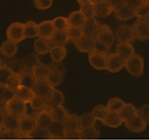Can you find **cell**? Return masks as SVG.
<instances>
[{
    "label": "cell",
    "mask_w": 149,
    "mask_h": 140,
    "mask_svg": "<svg viewBox=\"0 0 149 140\" xmlns=\"http://www.w3.org/2000/svg\"><path fill=\"white\" fill-rule=\"evenodd\" d=\"M66 36H68V41H72L74 43L77 40H79L83 36V31H82L81 28L70 27L66 30Z\"/></svg>",
    "instance_id": "cell-45"
},
{
    "label": "cell",
    "mask_w": 149,
    "mask_h": 140,
    "mask_svg": "<svg viewBox=\"0 0 149 140\" xmlns=\"http://www.w3.org/2000/svg\"><path fill=\"white\" fill-rule=\"evenodd\" d=\"M6 37L7 40L19 43L24 39H26L25 33H24V24L22 23H13L8 26L6 30Z\"/></svg>",
    "instance_id": "cell-7"
},
{
    "label": "cell",
    "mask_w": 149,
    "mask_h": 140,
    "mask_svg": "<svg viewBox=\"0 0 149 140\" xmlns=\"http://www.w3.org/2000/svg\"><path fill=\"white\" fill-rule=\"evenodd\" d=\"M22 62H23L24 64V69L33 71V69L35 68V66L38 62H40V60L36 54H28L26 57L23 58Z\"/></svg>",
    "instance_id": "cell-44"
},
{
    "label": "cell",
    "mask_w": 149,
    "mask_h": 140,
    "mask_svg": "<svg viewBox=\"0 0 149 140\" xmlns=\"http://www.w3.org/2000/svg\"><path fill=\"white\" fill-rule=\"evenodd\" d=\"M3 133H4V130H3V128H0V138H2Z\"/></svg>",
    "instance_id": "cell-55"
},
{
    "label": "cell",
    "mask_w": 149,
    "mask_h": 140,
    "mask_svg": "<svg viewBox=\"0 0 149 140\" xmlns=\"http://www.w3.org/2000/svg\"><path fill=\"white\" fill-rule=\"evenodd\" d=\"M24 33L26 38H35L38 37V24L33 21H29L24 24Z\"/></svg>",
    "instance_id": "cell-37"
},
{
    "label": "cell",
    "mask_w": 149,
    "mask_h": 140,
    "mask_svg": "<svg viewBox=\"0 0 149 140\" xmlns=\"http://www.w3.org/2000/svg\"><path fill=\"white\" fill-rule=\"evenodd\" d=\"M114 17L118 21H129V20H132L133 18H136L135 17V9L124 5L118 10L114 11Z\"/></svg>",
    "instance_id": "cell-26"
},
{
    "label": "cell",
    "mask_w": 149,
    "mask_h": 140,
    "mask_svg": "<svg viewBox=\"0 0 149 140\" xmlns=\"http://www.w3.org/2000/svg\"><path fill=\"white\" fill-rule=\"evenodd\" d=\"M65 131H76L80 130L79 124V116L77 115H68V117L65 119V121L62 123Z\"/></svg>",
    "instance_id": "cell-35"
},
{
    "label": "cell",
    "mask_w": 149,
    "mask_h": 140,
    "mask_svg": "<svg viewBox=\"0 0 149 140\" xmlns=\"http://www.w3.org/2000/svg\"><path fill=\"white\" fill-rule=\"evenodd\" d=\"M116 39L118 40L120 43L123 42H128V43H132L135 40V36L133 33L132 26L130 25H122L116 29Z\"/></svg>",
    "instance_id": "cell-9"
},
{
    "label": "cell",
    "mask_w": 149,
    "mask_h": 140,
    "mask_svg": "<svg viewBox=\"0 0 149 140\" xmlns=\"http://www.w3.org/2000/svg\"><path fill=\"white\" fill-rule=\"evenodd\" d=\"M35 120H36V126H37L38 130H41V131H47L49 129V127L52 125L53 121L51 119V116L50 113L46 109L39 113H35Z\"/></svg>",
    "instance_id": "cell-12"
},
{
    "label": "cell",
    "mask_w": 149,
    "mask_h": 140,
    "mask_svg": "<svg viewBox=\"0 0 149 140\" xmlns=\"http://www.w3.org/2000/svg\"><path fill=\"white\" fill-rule=\"evenodd\" d=\"M13 97H15V91L7 86L0 85V107H4L5 104Z\"/></svg>",
    "instance_id": "cell-30"
},
{
    "label": "cell",
    "mask_w": 149,
    "mask_h": 140,
    "mask_svg": "<svg viewBox=\"0 0 149 140\" xmlns=\"http://www.w3.org/2000/svg\"><path fill=\"white\" fill-rule=\"evenodd\" d=\"M99 24L96 21L95 18L92 19H87L85 25L82 27V31H83V35H88V36H94L97 32L98 28H99Z\"/></svg>",
    "instance_id": "cell-29"
},
{
    "label": "cell",
    "mask_w": 149,
    "mask_h": 140,
    "mask_svg": "<svg viewBox=\"0 0 149 140\" xmlns=\"http://www.w3.org/2000/svg\"><path fill=\"white\" fill-rule=\"evenodd\" d=\"M96 41L99 42L105 48H109L116 40V35L109 26L100 25L95 34Z\"/></svg>",
    "instance_id": "cell-2"
},
{
    "label": "cell",
    "mask_w": 149,
    "mask_h": 140,
    "mask_svg": "<svg viewBox=\"0 0 149 140\" xmlns=\"http://www.w3.org/2000/svg\"><path fill=\"white\" fill-rule=\"evenodd\" d=\"M94 11H95V18L104 19L111 15L113 10L110 8V6L104 0H102V1L94 2Z\"/></svg>",
    "instance_id": "cell-20"
},
{
    "label": "cell",
    "mask_w": 149,
    "mask_h": 140,
    "mask_svg": "<svg viewBox=\"0 0 149 140\" xmlns=\"http://www.w3.org/2000/svg\"><path fill=\"white\" fill-rule=\"evenodd\" d=\"M54 32H55V30H54L51 21H43L38 25V34H39L38 37L50 40L53 36Z\"/></svg>",
    "instance_id": "cell-19"
},
{
    "label": "cell",
    "mask_w": 149,
    "mask_h": 140,
    "mask_svg": "<svg viewBox=\"0 0 149 140\" xmlns=\"http://www.w3.org/2000/svg\"><path fill=\"white\" fill-rule=\"evenodd\" d=\"M19 86L28 87V88H31V89L34 88L36 83V79L33 75V71L24 69L19 74Z\"/></svg>",
    "instance_id": "cell-17"
},
{
    "label": "cell",
    "mask_w": 149,
    "mask_h": 140,
    "mask_svg": "<svg viewBox=\"0 0 149 140\" xmlns=\"http://www.w3.org/2000/svg\"><path fill=\"white\" fill-rule=\"evenodd\" d=\"M49 113H50V116H51L52 121L55 122V123H63L66 118L68 117V115H70V113H68V111H66L62 105L59 107L51 109V111H49Z\"/></svg>",
    "instance_id": "cell-31"
},
{
    "label": "cell",
    "mask_w": 149,
    "mask_h": 140,
    "mask_svg": "<svg viewBox=\"0 0 149 140\" xmlns=\"http://www.w3.org/2000/svg\"><path fill=\"white\" fill-rule=\"evenodd\" d=\"M135 17L137 19H149V4L142 3L135 9Z\"/></svg>",
    "instance_id": "cell-46"
},
{
    "label": "cell",
    "mask_w": 149,
    "mask_h": 140,
    "mask_svg": "<svg viewBox=\"0 0 149 140\" xmlns=\"http://www.w3.org/2000/svg\"><path fill=\"white\" fill-rule=\"evenodd\" d=\"M37 130V126H36V120H35V115H27L23 116L22 118H19V131H21L22 133L26 134V135L31 136L32 134Z\"/></svg>",
    "instance_id": "cell-6"
},
{
    "label": "cell",
    "mask_w": 149,
    "mask_h": 140,
    "mask_svg": "<svg viewBox=\"0 0 149 140\" xmlns=\"http://www.w3.org/2000/svg\"><path fill=\"white\" fill-rule=\"evenodd\" d=\"M49 71H50L49 66H47L45 64H42L41 62H38L35 66V68L33 69V75L35 77L36 81L46 80L48 74H49Z\"/></svg>",
    "instance_id": "cell-25"
},
{
    "label": "cell",
    "mask_w": 149,
    "mask_h": 140,
    "mask_svg": "<svg viewBox=\"0 0 149 140\" xmlns=\"http://www.w3.org/2000/svg\"><path fill=\"white\" fill-rule=\"evenodd\" d=\"M64 136H65V129L62 123L53 122L49 129L46 131V138L50 140H61L64 139Z\"/></svg>",
    "instance_id": "cell-15"
},
{
    "label": "cell",
    "mask_w": 149,
    "mask_h": 140,
    "mask_svg": "<svg viewBox=\"0 0 149 140\" xmlns=\"http://www.w3.org/2000/svg\"><path fill=\"white\" fill-rule=\"evenodd\" d=\"M74 46L80 52L89 53V52L93 51L94 49H96L97 41H96V38L94 36L83 35L79 40L74 42Z\"/></svg>",
    "instance_id": "cell-8"
},
{
    "label": "cell",
    "mask_w": 149,
    "mask_h": 140,
    "mask_svg": "<svg viewBox=\"0 0 149 140\" xmlns=\"http://www.w3.org/2000/svg\"><path fill=\"white\" fill-rule=\"evenodd\" d=\"M34 5L37 9L46 10L52 6V0H34Z\"/></svg>",
    "instance_id": "cell-48"
},
{
    "label": "cell",
    "mask_w": 149,
    "mask_h": 140,
    "mask_svg": "<svg viewBox=\"0 0 149 140\" xmlns=\"http://www.w3.org/2000/svg\"><path fill=\"white\" fill-rule=\"evenodd\" d=\"M125 68V60L116 53H110L107 55L106 60V71L109 73H118Z\"/></svg>",
    "instance_id": "cell-14"
},
{
    "label": "cell",
    "mask_w": 149,
    "mask_h": 140,
    "mask_svg": "<svg viewBox=\"0 0 149 140\" xmlns=\"http://www.w3.org/2000/svg\"><path fill=\"white\" fill-rule=\"evenodd\" d=\"M50 42H51V45L54 46H65L66 43L68 42L66 32L55 31L51 39H50Z\"/></svg>",
    "instance_id": "cell-36"
},
{
    "label": "cell",
    "mask_w": 149,
    "mask_h": 140,
    "mask_svg": "<svg viewBox=\"0 0 149 140\" xmlns=\"http://www.w3.org/2000/svg\"><path fill=\"white\" fill-rule=\"evenodd\" d=\"M124 125H125V127H126V129H128L129 131H131V132H135V133L144 132L147 127L146 122H145L140 116H138V113H137L135 117H133L132 119L124 122Z\"/></svg>",
    "instance_id": "cell-13"
},
{
    "label": "cell",
    "mask_w": 149,
    "mask_h": 140,
    "mask_svg": "<svg viewBox=\"0 0 149 140\" xmlns=\"http://www.w3.org/2000/svg\"><path fill=\"white\" fill-rule=\"evenodd\" d=\"M63 76H64V71L62 68H60L59 66H50V71L49 74L47 76L46 80L48 81L50 85L53 88H55L56 86L60 85L63 81Z\"/></svg>",
    "instance_id": "cell-11"
},
{
    "label": "cell",
    "mask_w": 149,
    "mask_h": 140,
    "mask_svg": "<svg viewBox=\"0 0 149 140\" xmlns=\"http://www.w3.org/2000/svg\"><path fill=\"white\" fill-rule=\"evenodd\" d=\"M124 105H125V102L123 99L118 98V97H112V98H110L109 100H108L106 107H107L108 111L118 113V111L124 107Z\"/></svg>",
    "instance_id": "cell-39"
},
{
    "label": "cell",
    "mask_w": 149,
    "mask_h": 140,
    "mask_svg": "<svg viewBox=\"0 0 149 140\" xmlns=\"http://www.w3.org/2000/svg\"><path fill=\"white\" fill-rule=\"evenodd\" d=\"M98 1H102V0H92V2H98Z\"/></svg>",
    "instance_id": "cell-58"
},
{
    "label": "cell",
    "mask_w": 149,
    "mask_h": 140,
    "mask_svg": "<svg viewBox=\"0 0 149 140\" xmlns=\"http://www.w3.org/2000/svg\"><path fill=\"white\" fill-rule=\"evenodd\" d=\"M125 68L133 77H141L144 74V60L140 54L134 53L125 60Z\"/></svg>",
    "instance_id": "cell-1"
},
{
    "label": "cell",
    "mask_w": 149,
    "mask_h": 140,
    "mask_svg": "<svg viewBox=\"0 0 149 140\" xmlns=\"http://www.w3.org/2000/svg\"><path fill=\"white\" fill-rule=\"evenodd\" d=\"M77 2L79 3L80 6H83V5L88 4V3H91L92 0H77Z\"/></svg>",
    "instance_id": "cell-54"
},
{
    "label": "cell",
    "mask_w": 149,
    "mask_h": 140,
    "mask_svg": "<svg viewBox=\"0 0 149 140\" xmlns=\"http://www.w3.org/2000/svg\"><path fill=\"white\" fill-rule=\"evenodd\" d=\"M95 123H96V119L93 116V113H92V111H88V113H83L82 116H79L80 129L95 127Z\"/></svg>",
    "instance_id": "cell-33"
},
{
    "label": "cell",
    "mask_w": 149,
    "mask_h": 140,
    "mask_svg": "<svg viewBox=\"0 0 149 140\" xmlns=\"http://www.w3.org/2000/svg\"><path fill=\"white\" fill-rule=\"evenodd\" d=\"M51 42L50 40L45 39V38L38 37L34 42V50L37 54H47L49 53L50 48H51Z\"/></svg>",
    "instance_id": "cell-22"
},
{
    "label": "cell",
    "mask_w": 149,
    "mask_h": 140,
    "mask_svg": "<svg viewBox=\"0 0 149 140\" xmlns=\"http://www.w3.org/2000/svg\"><path fill=\"white\" fill-rule=\"evenodd\" d=\"M64 102V95L61 91H59L56 88H52V91L50 93L49 97L46 99V104H47V108L46 111H51L56 107H59L63 104Z\"/></svg>",
    "instance_id": "cell-10"
},
{
    "label": "cell",
    "mask_w": 149,
    "mask_h": 140,
    "mask_svg": "<svg viewBox=\"0 0 149 140\" xmlns=\"http://www.w3.org/2000/svg\"><path fill=\"white\" fill-rule=\"evenodd\" d=\"M137 115V108L131 103H125L124 107L118 111V116L122 119L123 122H126L128 120L132 119L133 117Z\"/></svg>",
    "instance_id": "cell-32"
},
{
    "label": "cell",
    "mask_w": 149,
    "mask_h": 140,
    "mask_svg": "<svg viewBox=\"0 0 149 140\" xmlns=\"http://www.w3.org/2000/svg\"><path fill=\"white\" fill-rule=\"evenodd\" d=\"M30 105H31L32 109H33L35 113H39V111H42L44 109L47 108V104H46V99H43L41 97H38L35 95L33 99L30 102Z\"/></svg>",
    "instance_id": "cell-42"
},
{
    "label": "cell",
    "mask_w": 149,
    "mask_h": 140,
    "mask_svg": "<svg viewBox=\"0 0 149 140\" xmlns=\"http://www.w3.org/2000/svg\"><path fill=\"white\" fill-rule=\"evenodd\" d=\"M15 96L21 99V100H23L25 103H30L32 99L35 97V93H34L33 89L24 86L17 87V90L15 91Z\"/></svg>",
    "instance_id": "cell-24"
},
{
    "label": "cell",
    "mask_w": 149,
    "mask_h": 140,
    "mask_svg": "<svg viewBox=\"0 0 149 140\" xmlns=\"http://www.w3.org/2000/svg\"><path fill=\"white\" fill-rule=\"evenodd\" d=\"M102 124H104L105 126L110 127V128H118V127H120L122 124H124V122L122 121V119L120 118L118 113L108 111L107 116H106L105 120L102 122Z\"/></svg>",
    "instance_id": "cell-34"
},
{
    "label": "cell",
    "mask_w": 149,
    "mask_h": 140,
    "mask_svg": "<svg viewBox=\"0 0 149 140\" xmlns=\"http://www.w3.org/2000/svg\"><path fill=\"white\" fill-rule=\"evenodd\" d=\"M142 3H147V4H149V0H142Z\"/></svg>",
    "instance_id": "cell-57"
},
{
    "label": "cell",
    "mask_w": 149,
    "mask_h": 140,
    "mask_svg": "<svg viewBox=\"0 0 149 140\" xmlns=\"http://www.w3.org/2000/svg\"><path fill=\"white\" fill-rule=\"evenodd\" d=\"M52 88L53 87L48 83L47 80H41V81H36L33 90L36 96L41 97L43 99H47L49 97L50 93H51Z\"/></svg>",
    "instance_id": "cell-16"
},
{
    "label": "cell",
    "mask_w": 149,
    "mask_h": 140,
    "mask_svg": "<svg viewBox=\"0 0 149 140\" xmlns=\"http://www.w3.org/2000/svg\"><path fill=\"white\" fill-rule=\"evenodd\" d=\"M87 18L83 15L80 10L72 11V13H70V15L68 17V22L70 27H76V28H81L85 25Z\"/></svg>",
    "instance_id": "cell-21"
},
{
    "label": "cell",
    "mask_w": 149,
    "mask_h": 140,
    "mask_svg": "<svg viewBox=\"0 0 149 140\" xmlns=\"http://www.w3.org/2000/svg\"><path fill=\"white\" fill-rule=\"evenodd\" d=\"M116 53L118 56H120L124 60H126L127 58H129L135 53V48L132 43H128V42L120 43L118 42L116 47Z\"/></svg>",
    "instance_id": "cell-18"
},
{
    "label": "cell",
    "mask_w": 149,
    "mask_h": 140,
    "mask_svg": "<svg viewBox=\"0 0 149 140\" xmlns=\"http://www.w3.org/2000/svg\"><path fill=\"white\" fill-rule=\"evenodd\" d=\"M4 66V64H3V62H2V60H1V58H0V70H1V69H2V66Z\"/></svg>",
    "instance_id": "cell-56"
},
{
    "label": "cell",
    "mask_w": 149,
    "mask_h": 140,
    "mask_svg": "<svg viewBox=\"0 0 149 140\" xmlns=\"http://www.w3.org/2000/svg\"><path fill=\"white\" fill-rule=\"evenodd\" d=\"M80 135H81V139H95L100 136V132L95 127L83 128V129H80Z\"/></svg>",
    "instance_id": "cell-40"
},
{
    "label": "cell",
    "mask_w": 149,
    "mask_h": 140,
    "mask_svg": "<svg viewBox=\"0 0 149 140\" xmlns=\"http://www.w3.org/2000/svg\"><path fill=\"white\" fill-rule=\"evenodd\" d=\"M19 120L17 118L13 117L11 115H8L6 113L4 117V122H3V130L7 132H17L19 130Z\"/></svg>",
    "instance_id": "cell-27"
},
{
    "label": "cell",
    "mask_w": 149,
    "mask_h": 140,
    "mask_svg": "<svg viewBox=\"0 0 149 140\" xmlns=\"http://www.w3.org/2000/svg\"><path fill=\"white\" fill-rule=\"evenodd\" d=\"M107 55L105 51L98 50L97 48L93 51L88 53V60L91 66L95 70L102 71L106 70V60H107Z\"/></svg>",
    "instance_id": "cell-5"
},
{
    "label": "cell",
    "mask_w": 149,
    "mask_h": 140,
    "mask_svg": "<svg viewBox=\"0 0 149 140\" xmlns=\"http://www.w3.org/2000/svg\"><path fill=\"white\" fill-rule=\"evenodd\" d=\"M4 109L6 113L19 119L27 113V103H25L23 100L15 96L5 104Z\"/></svg>",
    "instance_id": "cell-3"
},
{
    "label": "cell",
    "mask_w": 149,
    "mask_h": 140,
    "mask_svg": "<svg viewBox=\"0 0 149 140\" xmlns=\"http://www.w3.org/2000/svg\"><path fill=\"white\" fill-rule=\"evenodd\" d=\"M104 1L109 5L113 11L118 10V8L125 5V0H104Z\"/></svg>",
    "instance_id": "cell-50"
},
{
    "label": "cell",
    "mask_w": 149,
    "mask_h": 140,
    "mask_svg": "<svg viewBox=\"0 0 149 140\" xmlns=\"http://www.w3.org/2000/svg\"><path fill=\"white\" fill-rule=\"evenodd\" d=\"M80 11L85 15L87 19L95 18V11H94V3H88L83 6H80Z\"/></svg>",
    "instance_id": "cell-47"
},
{
    "label": "cell",
    "mask_w": 149,
    "mask_h": 140,
    "mask_svg": "<svg viewBox=\"0 0 149 140\" xmlns=\"http://www.w3.org/2000/svg\"><path fill=\"white\" fill-rule=\"evenodd\" d=\"M64 139H81L80 130H76V131H65Z\"/></svg>",
    "instance_id": "cell-51"
},
{
    "label": "cell",
    "mask_w": 149,
    "mask_h": 140,
    "mask_svg": "<svg viewBox=\"0 0 149 140\" xmlns=\"http://www.w3.org/2000/svg\"><path fill=\"white\" fill-rule=\"evenodd\" d=\"M17 52V44L10 41V40H6V41L2 42V44L0 46V53L6 58L13 57Z\"/></svg>",
    "instance_id": "cell-23"
},
{
    "label": "cell",
    "mask_w": 149,
    "mask_h": 140,
    "mask_svg": "<svg viewBox=\"0 0 149 140\" xmlns=\"http://www.w3.org/2000/svg\"><path fill=\"white\" fill-rule=\"evenodd\" d=\"M137 113L146 122V124H149V104L142 105L140 108L137 109Z\"/></svg>",
    "instance_id": "cell-49"
},
{
    "label": "cell",
    "mask_w": 149,
    "mask_h": 140,
    "mask_svg": "<svg viewBox=\"0 0 149 140\" xmlns=\"http://www.w3.org/2000/svg\"><path fill=\"white\" fill-rule=\"evenodd\" d=\"M13 75H15V73L4 64L2 69L0 70V85L6 86L9 81H10V79L13 77Z\"/></svg>",
    "instance_id": "cell-41"
},
{
    "label": "cell",
    "mask_w": 149,
    "mask_h": 140,
    "mask_svg": "<svg viewBox=\"0 0 149 140\" xmlns=\"http://www.w3.org/2000/svg\"><path fill=\"white\" fill-rule=\"evenodd\" d=\"M92 113H93V116L95 117L96 121H100L102 123V122L105 120L106 116H107L108 109H107V107L104 106V105L98 104V105H96V106H94V108L92 109Z\"/></svg>",
    "instance_id": "cell-43"
},
{
    "label": "cell",
    "mask_w": 149,
    "mask_h": 140,
    "mask_svg": "<svg viewBox=\"0 0 149 140\" xmlns=\"http://www.w3.org/2000/svg\"><path fill=\"white\" fill-rule=\"evenodd\" d=\"M135 40H149V19H137L132 26Z\"/></svg>",
    "instance_id": "cell-4"
},
{
    "label": "cell",
    "mask_w": 149,
    "mask_h": 140,
    "mask_svg": "<svg viewBox=\"0 0 149 140\" xmlns=\"http://www.w3.org/2000/svg\"><path fill=\"white\" fill-rule=\"evenodd\" d=\"M5 115H6V111H5L4 107H0V128H2L3 126Z\"/></svg>",
    "instance_id": "cell-53"
},
{
    "label": "cell",
    "mask_w": 149,
    "mask_h": 140,
    "mask_svg": "<svg viewBox=\"0 0 149 140\" xmlns=\"http://www.w3.org/2000/svg\"><path fill=\"white\" fill-rule=\"evenodd\" d=\"M50 56H51L52 60L54 62H60L64 60V57L66 56V48L65 46H54L52 45L50 48Z\"/></svg>",
    "instance_id": "cell-28"
},
{
    "label": "cell",
    "mask_w": 149,
    "mask_h": 140,
    "mask_svg": "<svg viewBox=\"0 0 149 140\" xmlns=\"http://www.w3.org/2000/svg\"><path fill=\"white\" fill-rule=\"evenodd\" d=\"M140 4H142V0H125V5L136 9Z\"/></svg>",
    "instance_id": "cell-52"
},
{
    "label": "cell",
    "mask_w": 149,
    "mask_h": 140,
    "mask_svg": "<svg viewBox=\"0 0 149 140\" xmlns=\"http://www.w3.org/2000/svg\"><path fill=\"white\" fill-rule=\"evenodd\" d=\"M52 25L54 27L55 31H59V32H66V30L70 28L68 22V18L64 17H57L55 19L52 20Z\"/></svg>",
    "instance_id": "cell-38"
}]
</instances>
